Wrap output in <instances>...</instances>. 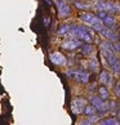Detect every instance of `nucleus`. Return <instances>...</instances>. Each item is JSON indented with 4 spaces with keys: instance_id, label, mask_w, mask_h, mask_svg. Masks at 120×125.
Instances as JSON below:
<instances>
[{
    "instance_id": "7c9ffc66",
    "label": "nucleus",
    "mask_w": 120,
    "mask_h": 125,
    "mask_svg": "<svg viewBox=\"0 0 120 125\" xmlns=\"http://www.w3.org/2000/svg\"><path fill=\"white\" fill-rule=\"evenodd\" d=\"M118 38H119V40H120V31L118 32Z\"/></svg>"
},
{
    "instance_id": "473e14b6",
    "label": "nucleus",
    "mask_w": 120,
    "mask_h": 125,
    "mask_svg": "<svg viewBox=\"0 0 120 125\" xmlns=\"http://www.w3.org/2000/svg\"><path fill=\"white\" fill-rule=\"evenodd\" d=\"M119 124H120V120H119Z\"/></svg>"
},
{
    "instance_id": "423d86ee",
    "label": "nucleus",
    "mask_w": 120,
    "mask_h": 125,
    "mask_svg": "<svg viewBox=\"0 0 120 125\" xmlns=\"http://www.w3.org/2000/svg\"><path fill=\"white\" fill-rule=\"evenodd\" d=\"M80 20L84 22V23L89 25V26H93V25H96V23H101V22H102L96 14H93V13H89V12L81 13Z\"/></svg>"
},
{
    "instance_id": "1a4fd4ad",
    "label": "nucleus",
    "mask_w": 120,
    "mask_h": 125,
    "mask_svg": "<svg viewBox=\"0 0 120 125\" xmlns=\"http://www.w3.org/2000/svg\"><path fill=\"white\" fill-rule=\"evenodd\" d=\"M101 35H102L106 40L111 41V43H116V41L119 40L118 32H115L114 30H110V29H107V27H103V30L101 31Z\"/></svg>"
},
{
    "instance_id": "2eb2a0df",
    "label": "nucleus",
    "mask_w": 120,
    "mask_h": 125,
    "mask_svg": "<svg viewBox=\"0 0 120 125\" xmlns=\"http://www.w3.org/2000/svg\"><path fill=\"white\" fill-rule=\"evenodd\" d=\"M110 75H111V73L106 70V68H103V70L99 72V83H101V84H102V85H107Z\"/></svg>"
},
{
    "instance_id": "f3484780",
    "label": "nucleus",
    "mask_w": 120,
    "mask_h": 125,
    "mask_svg": "<svg viewBox=\"0 0 120 125\" xmlns=\"http://www.w3.org/2000/svg\"><path fill=\"white\" fill-rule=\"evenodd\" d=\"M119 107H120V106L118 104V101H115V99L109 101V112L116 114V112H118V110H119Z\"/></svg>"
},
{
    "instance_id": "4468645a",
    "label": "nucleus",
    "mask_w": 120,
    "mask_h": 125,
    "mask_svg": "<svg viewBox=\"0 0 120 125\" xmlns=\"http://www.w3.org/2000/svg\"><path fill=\"white\" fill-rule=\"evenodd\" d=\"M71 27H72V25H70V23H62L61 26L58 27V30H57V35H59V36L66 35L67 32L71 31Z\"/></svg>"
},
{
    "instance_id": "39448f33",
    "label": "nucleus",
    "mask_w": 120,
    "mask_h": 125,
    "mask_svg": "<svg viewBox=\"0 0 120 125\" xmlns=\"http://www.w3.org/2000/svg\"><path fill=\"white\" fill-rule=\"evenodd\" d=\"M107 64L114 72V76H118L120 73V58L116 54H112L110 58H107Z\"/></svg>"
},
{
    "instance_id": "ddd939ff",
    "label": "nucleus",
    "mask_w": 120,
    "mask_h": 125,
    "mask_svg": "<svg viewBox=\"0 0 120 125\" xmlns=\"http://www.w3.org/2000/svg\"><path fill=\"white\" fill-rule=\"evenodd\" d=\"M98 95L101 97V99L102 101H109V97H110V93H109V89H107V86H105V85H101L98 88Z\"/></svg>"
},
{
    "instance_id": "2f4dec72",
    "label": "nucleus",
    "mask_w": 120,
    "mask_h": 125,
    "mask_svg": "<svg viewBox=\"0 0 120 125\" xmlns=\"http://www.w3.org/2000/svg\"><path fill=\"white\" fill-rule=\"evenodd\" d=\"M66 1H68V0H66ZM70 1H74V0H70Z\"/></svg>"
},
{
    "instance_id": "a211bd4d",
    "label": "nucleus",
    "mask_w": 120,
    "mask_h": 125,
    "mask_svg": "<svg viewBox=\"0 0 120 125\" xmlns=\"http://www.w3.org/2000/svg\"><path fill=\"white\" fill-rule=\"evenodd\" d=\"M84 114L87 116H92V115H96L97 114V108L94 107L93 104H87L85 108H84Z\"/></svg>"
},
{
    "instance_id": "0eeeda50",
    "label": "nucleus",
    "mask_w": 120,
    "mask_h": 125,
    "mask_svg": "<svg viewBox=\"0 0 120 125\" xmlns=\"http://www.w3.org/2000/svg\"><path fill=\"white\" fill-rule=\"evenodd\" d=\"M50 62L53 64H57V66H63L66 64V57L61 53V52H52L49 55Z\"/></svg>"
},
{
    "instance_id": "f03ea898",
    "label": "nucleus",
    "mask_w": 120,
    "mask_h": 125,
    "mask_svg": "<svg viewBox=\"0 0 120 125\" xmlns=\"http://www.w3.org/2000/svg\"><path fill=\"white\" fill-rule=\"evenodd\" d=\"M94 7L98 12H106V13H109V14L116 13L115 1H110V0H97Z\"/></svg>"
},
{
    "instance_id": "a878e982",
    "label": "nucleus",
    "mask_w": 120,
    "mask_h": 125,
    "mask_svg": "<svg viewBox=\"0 0 120 125\" xmlns=\"http://www.w3.org/2000/svg\"><path fill=\"white\" fill-rule=\"evenodd\" d=\"M107 85H109V86H114V85H115V81H114V75H110V77H109V81H107Z\"/></svg>"
},
{
    "instance_id": "bb28decb",
    "label": "nucleus",
    "mask_w": 120,
    "mask_h": 125,
    "mask_svg": "<svg viewBox=\"0 0 120 125\" xmlns=\"http://www.w3.org/2000/svg\"><path fill=\"white\" fill-rule=\"evenodd\" d=\"M114 47H115V52L120 53V40H118L116 43H114Z\"/></svg>"
},
{
    "instance_id": "c85d7f7f",
    "label": "nucleus",
    "mask_w": 120,
    "mask_h": 125,
    "mask_svg": "<svg viewBox=\"0 0 120 125\" xmlns=\"http://www.w3.org/2000/svg\"><path fill=\"white\" fill-rule=\"evenodd\" d=\"M96 84H90V86H88V89H90V90H93V89H96Z\"/></svg>"
},
{
    "instance_id": "b1692460",
    "label": "nucleus",
    "mask_w": 120,
    "mask_h": 125,
    "mask_svg": "<svg viewBox=\"0 0 120 125\" xmlns=\"http://www.w3.org/2000/svg\"><path fill=\"white\" fill-rule=\"evenodd\" d=\"M77 125H93L90 121H89V119L87 117V119H81V120H79L77 121Z\"/></svg>"
},
{
    "instance_id": "f8f14e48",
    "label": "nucleus",
    "mask_w": 120,
    "mask_h": 125,
    "mask_svg": "<svg viewBox=\"0 0 120 125\" xmlns=\"http://www.w3.org/2000/svg\"><path fill=\"white\" fill-rule=\"evenodd\" d=\"M74 5H75L77 9H84V10H88L90 9L92 4L89 0H74Z\"/></svg>"
},
{
    "instance_id": "4be33fe9",
    "label": "nucleus",
    "mask_w": 120,
    "mask_h": 125,
    "mask_svg": "<svg viewBox=\"0 0 120 125\" xmlns=\"http://www.w3.org/2000/svg\"><path fill=\"white\" fill-rule=\"evenodd\" d=\"M92 27V30L93 31H96V32H101L103 30V22H101V23H96V25H93V26H90Z\"/></svg>"
},
{
    "instance_id": "aec40b11",
    "label": "nucleus",
    "mask_w": 120,
    "mask_h": 125,
    "mask_svg": "<svg viewBox=\"0 0 120 125\" xmlns=\"http://www.w3.org/2000/svg\"><path fill=\"white\" fill-rule=\"evenodd\" d=\"M88 64H89V68H90L93 72H98V71H99V64H98V62H97L96 58H93L92 61H89Z\"/></svg>"
},
{
    "instance_id": "5701e85b",
    "label": "nucleus",
    "mask_w": 120,
    "mask_h": 125,
    "mask_svg": "<svg viewBox=\"0 0 120 125\" xmlns=\"http://www.w3.org/2000/svg\"><path fill=\"white\" fill-rule=\"evenodd\" d=\"M99 117H101V115H99V114H96V115H92V116H88L89 121H90L92 124H94V123H97V121H99Z\"/></svg>"
},
{
    "instance_id": "412c9836",
    "label": "nucleus",
    "mask_w": 120,
    "mask_h": 125,
    "mask_svg": "<svg viewBox=\"0 0 120 125\" xmlns=\"http://www.w3.org/2000/svg\"><path fill=\"white\" fill-rule=\"evenodd\" d=\"M112 89H114V94L116 98H120V81H116L115 83V85L112 86Z\"/></svg>"
},
{
    "instance_id": "dca6fc26",
    "label": "nucleus",
    "mask_w": 120,
    "mask_h": 125,
    "mask_svg": "<svg viewBox=\"0 0 120 125\" xmlns=\"http://www.w3.org/2000/svg\"><path fill=\"white\" fill-rule=\"evenodd\" d=\"M98 125H120V124H119V119L106 117L103 120H101V121H98Z\"/></svg>"
},
{
    "instance_id": "7ed1b4c3",
    "label": "nucleus",
    "mask_w": 120,
    "mask_h": 125,
    "mask_svg": "<svg viewBox=\"0 0 120 125\" xmlns=\"http://www.w3.org/2000/svg\"><path fill=\"white\" fill-rule=\"evenodd\" d=\"M54 3H56L57 10H58V16L61 17V18H66V17L70 16L71 8L67 4L66 0H54Z\"/></svg>"
},
{
    "instance_id": "9b49d317",
    "label": "nucleus",
    "mask_w": 120,
    "mask_h": 125,
    "mask_svg": "<svg viewBox=\"0 0 120 125\" xmlns=\"http://www.w3.org/2000/svg\"><path fill=\"white\" fill-rule=\"evenodd\" d=\"M76 80H79L80 83H83V84H87V83L89 81V72L88 71H85V70H77L76 71Z\"/></svg>"
},
{
    "instance_id": "f257e3e1",
    "label": "nucleus",
    "mask_w": 120,
    "mask_h": 125,
    "mask_svg": "<svg viewBox=\"0 0 120 125\" xmlns=\"http://www.w3.org/2000/svg\"><path fill=\"white\" fill-rule=\"evenodd\" d=\"M89 102L90 104H93L97 108V111H99V115L102 116L109 111V101H102L98 94H90L89 95Z\"/></svg>"
},
{
    "instance_id": "6e6552de",
    "label": "nucleus",
    "mask_w": 120,
    "mask_h": 125,
    "mask_svg": "<svg viewBox=\"0 0 120 125\" xmlns=\"http://www.w3.org/2000/svg\"><path fill=\"white\" fill-rule=\"evenodd\" d=\"M83 45V41L79 39H70V40H65L63 43L61 44V47L66 50H74L76 48H79Z\"/></svg>"
},
{
    "instance_id": "cd10ccee",
    "label": "nucleus",
    "mask_w": 120,
    "mask_h": 125,
    "mask_svg": "<svg viewBox=\"0 0 120 125\" xmlns=\"http://www.w3.org/2000/svg\"><path fill=\"white\" fill-rule=\"evenodd\" d=\"M115 8H116V13H120V3H115Z\"/></svg>"
},
{
    "instance_id": "c756f323",
    "label": "nucleus",
    "mask_w": 120,
    "mask_h": 125,
    "mask_svg": "<svg viewBox=\"0 0 120 125\" xmlns=\"http://www.w3.org/2000/svg\"><path fill=\"white\" fill-rule=\"evenodd\" d=\"M116 115H118V119L120 120V107H119V110H118V112H116Z\"/></svg>"
},
{
    "instance_id": "6ab92c4d",
    "label": "nucleus",
    "mask_w": 120,
    "mask_h": 125,
    "mask_svg": "<svg viewBox=\"0 0 120 125\" xmlns=\"http://www.w3.org/2000/svg\"><path fill=\"white\" fill-rule=\"evenodd\" d=\"M92 52H93V47H92V44H84L81 47V54L83 55H89Z\"/></svg>"
},
{
    "instance_id": "393cba45",
    "label": "nucleus",
    "mask_w": 120,
    "mask_h": 125,
    "mask_svg": "<svg viewBox=\"0 0 120 125\" xmlns=\"http://www.w3.org/2000/svg\"><path fill=\"white\" fill-rule=\"evenodd\" d=\"M107 14H109V13H106V12H98V14H97V17H98L101 21H103L105 18L107 17Z\"/></svg>"
},
{
    "instance_id": "20e7f679",
    "label": "nucleus",
    "mask_w": 120,
    "mask_h": 125,
    "mask_svg": "<svg viewBox=\"0 0 120 125\" xmlns=\"http://www.w3.org/2000/svg\"><path fill=\"white\" fill-rule=\"evenodd\" d=\"M85 106H87V101H85V98H83V97L72 99L71 101V111H72V114L80 115L81 112H84Z\"/></svg>"
},
{
    "instance_id": "9d476101",
    "label": "nucleus",
    "mask_w": 120,
    "mask_h": 125,
    "mask_svg": "<svg viewBox=\"0 0 120 125\" xmlns=\"http://www.w3.org/2000/svg\"><path fill=\"white\" fill-rule=\"evenodd\" d=\"M105 27H107L110 30H115L116 29V18H115L114 14H107V17L102 21Z\"/></svg>"
}]
</instances>
